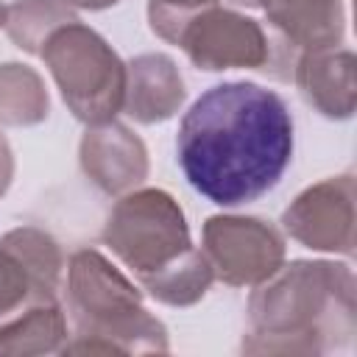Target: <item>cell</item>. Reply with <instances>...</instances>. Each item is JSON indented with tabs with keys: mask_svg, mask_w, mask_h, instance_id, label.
Here are the masks:
<instances>
[{
	"mask_svg": "<svg viewBox=\"0 0 357 357\" xmlns=\"http://www.w3.org/2000/svg\"><path fill=\"white\" fill-rule=\"evenodd\" d=\"M75 20L78 17L73 6H67L64 0H14L11 6H6L3 28L17 47L28 53H39L45 39L56 28Z\"/></svg>",
	"mask_w": 357,
	"mask_h": 357,
	"instance_id": "17",
	"label": "cell"
},
{
	"mask_svg": "<svg viewBox=\"0 0 357 357\" xmlns=\"http://www.w3.org/2000/svg\"><path fill=\"white\" fill-rule=\"evenodd\" d=\"M184 81L176 61L165 53H142L126 64L123 109L137 123H162L184 103Z\"/></svg>",
	"mask_w": 357,
	"mask_h": 357,
	"instance_id": "12",
	"label": "cell"
},
{
	"mask_svg": "<svg viewBox=\"0 0 357 357\" xmlns=\"http://www.w3.org/2000/svg\"><path fill=\"white\" fill-rule=\"evenodd\" d=\"M268 22L296 47L321 50L340 45L346 11L340 0H257Z\"/></svg>",
	"mask_w": 357,
	"mask_h": 357,
	"instance_id": "13",
	"label": "cell"
},
{
	"mask_svg": "<svg viewBox=\"0 0 357 357\" xmlns=\"http://www.w3.org/2000/svg\"><path fill=\"white\" fill-rule=\"evenodd\" d=\"M176 45L190 56V61L201 70H265L271 64V45L262 25L251 17H243L231 8H204L192 14Z\"/></svg>",
	"mask_w": 357,
	"mask_h": 357,
	"instance_id": "7",
	"label": "cell"
},
{
	"mask_svg": "<svg viewBox=\"0 0 357 357\" xmlns=\"http://www.w3.org/2000/svg\"><path fill=\"white\" fill-rule=\"evenodd\" d=\"M81 167L103 192L123 195L145 181L148 151L131 128L109 120L86 128L81 139Z\"/></svg>",
	"mask_w": 357,
	"mask_h": 357,
	"instance_id": "10",
	"label": "cell"
},
{
	"mask_svg": "<svg viewBox=\"0 0 357 357\" xmlns=\"http://www.w3.org/2000/svg\"><path fill=\"white\" fill-rule=\"evenodd\" d=\"M103 243L145 279L192 248L190 226L178 201L156 187L128 190L106 218Z\"/></svg>",
	"mask_w": 357,
	"mask_h": 357,
	"instance_id": "5",
	"label": "cell"
},
{
	"mask_svg": "<svg viewBox=\"0 0 357 357\" xmlns=\"http://www.w3.org/2000/svg\"><path fill=\"white\" fill-rule=\"evenodd\" d=\"M176 148L195 192L218 206L251 204L279 184L293 159V117L276 92L223 81L181 117Z\"/></svg>",
	"mask_w": 357,
	"mask_h": 357,
	"instance_id": "1",
	"label": "cell"
},
{
	"mask_svg": "<svg viewBox=\"0 0 357 357\" xmlns=\"http://www.w3.org/2000/svg\"><path fill=\"white\" fill-rule=\"evenodd\" d=\"M284 231L312 251L354 254V178L335 176L307 187L282 215Z\"/></svg>",
	"mask_w": 357,
	"mask_h": 357,
	"instance_id": "9",
	"label": "cell"
},
{
	"mask_svg": "<svg viewBox=\"0 0 357 357\" xmlns=\"http://www.w3.org/2000/svg\"><path fill=\"white\" fill-rule=\"evenodd\" d=\"M212 273L231 287H254L284 265V237L259 218L215 215L204 223Z\"/></svg>",
	"mask_w": 357,
	"mask_h": 357,
	"instance_id": "6",
	"label": "cell"
},
{
	"mask_svg": "<svg viewBox=\"0 0 357 357\" xmlns=\"http://www.w3.org/2000/svg\"><path fill=\"white\" fill-rule=\"evenodd\" d=\"M3 20H6V6L0 3V25H3Z\"/></svg>",
	"mask_w": 357,
	"mask_h": 357,
	"instance_id": "21",
	"label": "cell"
},
{
	"mask_svg": "<svg viewBox=\"0 0 357 357\" xmlns=\"http://www.w3.org/2000/svg\"><path fill=\"white\" fill-rule=\"evenodd\" d=\"M354 310V273L349 265L296 259L251 293L243 351L326 354L349 349Z\"/></svg>",
	"mask_w": 357,
	"mask_h": 357,
	"instance_id": "2",
	"label": "cell"
},
{
	"mask_svg": "<svg viewBox=\"0 0 357 357\" xmlns=\"http://www.w3.org/2000/svg\"><path fill=\"white\" fill-rule=\"evenodd\" d=\"M67 6H73V8H89V11H103V8H112V6H117L120 0H64Z\"/></svg>",
	"mask_w": 357,
	"mask_h": 357,
	"instance_id": "20",
	"label": "cell"
},
{
	"mask_svg": "<svg viewBox=\"0 0 357 357\" xmlns=\"http://www.w3.org/2000/svg\"><path fill=\"white\" fill-rule=\"evenodd\" d=\"M218 3H220V0H148L151 31L176 45V36H178L181 25H184L192 14H198V11H204V8H212V6H218ZM229 3H237V6H257V0H229Z\"/></svg>",
	"mask_w": 357,
	"mask_h": 357,
	"instance_id": "18",
	"label": "cell"
},
{
	"mask_svg": "<svg viewBox=\"0 0 357 357\" xmlns=\"http://www.w3.org/2000/svg\"><path fill=\"white\" fill-rule=\"evenodd\" d=\"M64 257L59 243L36 229L20 226L0 237V318L22 304L56 301Z\"/></svg>",
	"mask_w": 357,
	"mask_h": 357,
	"instance_id": "8",
	"label": "cell"
},
{
	"mask_svg": "<svg viewBox=\"0 0 357 357\" xmlns=\"http://www.w3.org/2000/svg\"><path fill=\"white\" fill-rule=\"evenodd\" d=\"M11 176H14V156H11V148H8L6 137L0 134V195L8 190Z\"/></svg>",
	"mask_w": 357,
	"mask_h": 357,
	"instance_id": "19",
	"label": "cell"
},
{
	"mask_svg": "<svg viewBox=\"0 0 357 357\" xmlns=\"http://www.w3.org/2000/svg\"><path fill=\"white\" fill-rule=\"evenodd\" d=\"M47 89L28 64H0V123L36 126L47 117Z\"/></svg>",
	"mask_w": 357,
	"mask_h": 357,
	"instance_id": "16",
	"label": "cell"
},
{
	"mask_svg": "<svg viewBox=\"0 0 357 357\" xmlns=\"http://www.w3.org/2000/svg\"><path fill=\"white\" fill-rule=\"evenodd\" d=\"M67 312L75 340L64 343V354L167 351V329L142 307L139 287L92 248L70 257Z\"/></svg>",
	"mask_w": 357,
	"mask_h": 357,
	"instance_id": "3",
	"label": "cell"
},
{
	"mask_svg": "<svg viewBox=\"0 0 357 357\" xmlns=\"http://www.w3.org/2000/svg\"><path fill=\"white\" fill-rule=\"evenodd\" d=\"M67 343V315L59 301L31 304L20 318L0 324V354H53Z\"/></svg>",
	"mask_w": 357,
	"mask_h": 357,
	"instance_id": "14",
	"label": "cell"
},
{
	"mask_svg": "<svg viewBox=\"0 0 357 357\" xmlns=\"http://www.w3.org/2000/svg\"><path fill=\"white\" fill-rule=\"evenodd\" d=\"M215 273H212V265L206 259L204 251H198L195 245L181 254L176 262H170L167 268L139 279V284L162 304H170V307H190L195 301L204 298V293L209 290Z\"/></svg>",
	"mask_w": 357,
	"mask_h": 357,
	"instance_id": "15",
	"label": "cell"
},
{
	"mask_svg": "<svg viewBox=\"0 0 357 357\" xmlns=\"http://www.w3.org/2000/svg\"><path fill=\"white\" fill-rule=\"evenodd\" d=\"M296 86L301 98L329 120H346L354 114L357 84L351 50H304L296 64Z\"/></svg>",
	"mask_w": 357,
	"mask_h": 357,
	"instance_id": "11",
	"label": "cell"
},
{
	"mask_svg": "<svg viewBox=\"0 0 357 357\" xmlns=\"http://www.w3.org/2000/svg\"><path fill=\"white\" fill-rule=\"evenodd\" d=\"M39 56L45 59L67 109L86 126L109 123L126 98V64L112 45L84 22L56 28Z\"/></svg>",
	"mask_w": 357,
	"mask_h": 357,
	"instance_id": "4",
	"label": "cell"
}]
</instances>
